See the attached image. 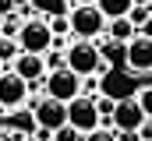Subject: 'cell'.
Instances as JSON below:
<instances>
[{
	"instance_id": "2e32d148",
	"label": "cell",
	"mask_w": 152,
	"mask_h": 141,
	"mask_svg": "<svg viewBox=\"0 0 152 141\" xmlns=\"http://www.w3.org/2000/svg\"><path fill=\"white\" fill-rule=\"evenodd\" d=\"M134 102L142 106V113H145V120H152V85H142V88H138V95H134Z\"/></svg>"
},
{
	"instance_id": "3957f363",
	"label": "cell",
	"mask_w": 152,
	"mask_h": 141,
	"mask_svg": "<svg viewBox=\"0 0 152 141\" xmlns=\"http://www.w3.org/2000/svg\"><path fill=\"white\" fill-rule=\"evenodd\" d=\"M25 109L28 116L36 120V127H46V131H57L60 124H67V106L50 99V95H25Z\"/></svg>"
},
{
	"instance_id": "4fadbf2b",
	"label": "cell",
	"mask_w": 152,
	"mask_h": 141,
	"mask_svg": "<svg viewBox=\"0 0 152 141\" xmlns=\"http://www.w3.org/2000/svg\"><path fill=\"white\" fill-rule=\"evenodd\" d=\"M99 57H103V64H106V67H124V42L106 39V42L99 46Z\"/></svg>"
},
{
	"instance_id": "5b68a950",
	"label": "cell",
	"mask_w": 152,
	"mask_h": 141,
	"mask_svg": "<svg viewBox=\"0 0 152 141\" xmlns=\"http://www.w3.org/2000/svg\"><path fill=\"white\" fill-rule=\"evenodd\" d=\"M42 95L57 99V102H71L75 95H81V78L67 67H57V70H46L42 78Z\"/></svg>"
},
{
	"instance_id": "9c48e42d",
	"label": "cell",
	"mask_w": 152,
	"mask_h": 141,
	"mask_svg": "<svg viewBox=\"0 0 152 141\" xmlns=\"http://www.w3.org/2000/svg\"><path fill=\"white\" fill-rule=\"evenodd\" d=\"M142 124H145V113L134 102V95L131 99H117L113 113H110V131H138Z\"/></svg>"
},
{
	"instance_id": "d4e9b609",
	"label": "cell",
	"mask_w": 152,
	"mask_h": 141,
	"mask_svg": "<svg viewBox=\"0 0 152 141\" xmlns=\"http://www.w3.org/2000/svg\"><path fill=\"white\" fill-rule=\"evenodd\" d=\"M21 141H39V138H36V134H25V138H21Z\"/></svg>"
},
{
	"instance_id": "9a60e30c",
	"label": "cell",
	"mask_w": 152,
	"mask_h": 141,
	"mask_svg": "<svg viewBox=\"0 0 152 141\" xmlns=\"http://www.w3.org/2000/svg\"><path fill=\"white\" fill-rule=\"evenodd\" d=\"M149 14H152V4H149V0H134V4H131V11H127V21L134 25V32H138V25H142Z\"/></svg>"
},
{
	"instance_id": "7a4b0ae2",
	"label": "cell",
	"mask_w": 152,
	"mask_h": 141,
	"mask_svg": "<svg viewBox=\"0 0 152 141\" xmlns=\"http://www.w3.org/2000/svg\"><path fill=\"white\" fill-rule=\"evenodd\" d=\"M67 28L75 39H99L106 32V18L99 14L96 4H71L67 11Z\"/></svg>"
},
{
	"instance_id": "ffe728a7",
	"label": "cell",
	"mask_w": 152,
	"mask_h": 141,
	"mask_svg": "<svg viewBox=\"0 0 152 141\" xmlns=\"http://www.w3.org/2000/svg\"><path fill=\"white\" fill-rule=\"evenodd\" d=\"M113 141H142L138 131H113Z\"/></svg>"
},
{
	"instance_id": "7402d4cb",
	"label": "cell",
	"mask_w": 152,
	"mask_h": 141,
	"mask_svg": "<svg viewBox=\"0 0 152 141\" xmlns=\"http://www.w3.org/2000/svg\"><path fill=\"white\" fill-rule=\"evenodd\" d=\"M138 138H142V141H152V120H145V124L138 127Z\"/></svg>"
},
{
	"instance_id": "52a82bcc",
	"label": "cell",
	"mask_w": 152,
	"mask_h": 141,
	"mask_svg": "<svg viewBox=\"0 0 152 141\" xmlns=\"http://www.w3.org/2000/svg\"><path fill=\"white\" fill-rule=\"evenodd\" d=\"M124 67L134 70V74H149L152 70V39L134 35V39L124 42Z\"/></svg>"
},
{
	"instance_id": "603a6c76",
	"label": "cell",
	"mask_w": 152,
	"mask_h": 141,
	"mask_svg": "<svg viewBox=\"0 0 152 141\" xmlns=\"http://www.w3.org/2000/svg\"><path fill=\"white\" fill-rule=\"evenodd\" d=\"M138 35H145V39H152V14L145 18V21H142V25H138Z\"/></svg>"
},
{
	"instance_id": "8992f818",
	"label": "cell",
	"mask_w": 152,
	"mask_h": 141,
	"mask_svg": "<svg viewBox=\"0 0 152 141\" xmlns=\"http://www.w3.org/2000/svg\"><path fill=\"white\" fill-rule=\"evenodd\" d=\"M67 106V124L75 127L78 134H85V131H92V127H99V113H96V102H92V95H75Z\"/></svg>"
},
{
	"instance_id": "30bf717a",
	"label": "cell",
	"mask_w": 152,
	"mask_h": 141,
	"mask_svg": "<svg viewBox=\"0 0 152 141\" xmlns=\"http://www.w3.org/2000/svg\"><path fill=\"white\" fill-rule=\"evenodd\" d=\"M7 67L14 70L25 85H42V78H46V64H42V53H18Z\"/></svg>"
},
{
	"instance_id": "4316f807",
	"label": "cell",
	"mask_w": 152,
	"mask_h": 141,
	"mask_svg": "<svg viewBox=\"0 0 152 141\" xmlns=\"http://www.w3.org/2000/svg\"><path fill=\"white\" fill-rule=\"evenodd\" d=\"M4 67H7V64H4V60H0V70H4Z\"/></svg>"
},
{
	"instance_id": "e0dca14e",
	"label": "cell",
	"mask_w": 152,
	"mask_h": 141,
	"mask_svg": "<svg viewBox=\"0 0 152 141\" xmlns=\"http://www.w3.org/2000/svg\"><path fill=\"white\" fill-rule=\"evenodd\" d=\"M18 53H21V49H18V42H14V39H7V35H0V60H4V64H11Z\"/></svg>"
},
{
	"instance_id": "484cf974",
	"label": "cell",
	"mask_w": 152,
	"mask_h": 141,
	"mask_svg": "<svg viewBox=\"0 0 152 141\" xmlns=\"http://www.w3.org/2000/svg\"><path fill=\"white\" fill-rule=\"evenodd\" d=\"M71 4H96V0H71Z\"/></svg>"
},
{
	"instance_id": "277c9868",
	"label": "cell",
	"mask_w": 152,
	"mask_h": 141,
	"mask_svg": "<svg viewBox=\"0 0 152 141\" xmlns=\"http://www.w3.org/2000/svg\"><path fill=\"white\" fill-rule=\"evenodd\" d=\"M14 42H18L21 53H46L50 42H53V32H50L46 18H25L18 35H14Z\"/></svg>"
},
{
	"instance_id": "6da1fadb",
	"label": "cell",
	"mask_w": 152,
	"mask_h": 141,
	"mask_svg": "<svg viewBox=\"0 0 152 141\" xmlns=\"http://www.w3.org/2000/svg\"><path fill=\"white\" fill-rule=\"evenodd\" d=\"M64 67L75 70L78 78L103 74V70H106V64H103V57H99L96 39H75V42H67V49H64Z\"/></svg>"
},
{
	"instance_id": "83f0119b",
	"label": "cell",
	"mask_w": 152,
	"mask_h": 141,
	"mask_svg": "<svg viewBox=\"0 0 152 141\" xmlns=\"http://www.w3.org/2000/svg\"><path fill=\"white\" fill-rule=\"evenodd\" d=\"M149 4H152V0H149Z\"/></svg>"
},
{
	"instance_id": "cb8c5ba5",
	"label": "cell",
	"mask_w": 152,
	"mask_h": 141,
	"mask_svg": "<svg viewBox=\"0 0 152 141\" xmlns=\"http://www.w3.org/2000/svg\"><path fill=\"white\" fill-rule=\"evenodd\" d=\"M11 11H18V0H0V18L11 14Z\"/></svg>"
},
{
	"instance_id": "ba28073f",
	"label": "cell",
	"mask_w": 152,
	"mask_h": 141,
	"mask_svg": "<svg viewBox=\"0 0 152 141\" xmlns=\"http://www.w3.org/2000/svg\"><path fill=\"white\" fill-rule=\"evenodd\" d=\"M25 95H28V85L14 74L11 67L0 70V109L7 113V109H21L25 106Z\"/></svg>"
},
{
	"instance_id": "7c38bea8",
	"label": "cell",
	"mask_w": 152,
	"mask_h": 141,
	"mask_svg": "<svg viewBox=\"0 0 152 141\" xmlns=\"http://www.w3.org/2000/svg\"><path fill=\"white\" fill-rule=\"evenodd\" d=\"M131 4H134V0H96V7H99V14H103L106 21H113V18H127Z\"/></svg>"
},
{
	"instance_id": "8fae6325",
	"label": "cell",
	"mask_w": 152,
	"mask_h": 141,
	"mask_svg": "<svg viewBox=\"0 0 152 141\" xmlns=\"http://www.w3.org/2000/svg\"><path fill=\"white\" fill-rule=\"evenodd\" d=\"M134 25L127 21V18H113V21H106V39H113V42H127V39H134Z\"/></svg>"
},
{
	"instance_id": "5bb4252c",
	"label": "cell",
	"mask_w": 152,
	"mask_h": 141,
	"mask_svg": "<svg viewBox=\"0 0 152 141\" xmlns=\"http://www.w3.org/2000/svg\"><path fill=\"white\" fill-rule=\"evenodd\" d=\"M32 11H36V14H46V18L67 14V11H71V0H32Z\"/></svg>"
},
{
	"instance_id": "ac0fdd59",
	"label": "cell",
	"mask_w": 152,
	"mask_h": 141,
	"mask_svg": "<svg viewBox=\"0 0 152 141\" xmlns=\"http://www.w3.org/2000/svg\"><path fill=\"white\" fill-rule=\"evenodd\" d=\"M50 141H81V134H78L71 124H60V127L53 131V138H50Z\"/></svg>"
},
{
	"instance_id": "44dd1931",
	"label": "cell",
	"mask_w": 152,
	"mask_h": 141,
	"mask_svg": "<svg viewBox=\"0 0 152 141\" xmlns=\"http://www.w3.org/2000/svg\"><path fill=\"white\" fill-rule=\"evenodd\" d=\"M25 134L21 131H7V127H0V141H21Z\"/></svg>"
},
{
	"instance_id": "d6986e66",
	"label": "cell",
	"mask_w": 152,
	"mask_h": 141,
	"mask_svg": "<svg viewBox=\"0 0 152 141\" xmlns=\"http://www.w3.org/2000/svg\"><path fill=\"white\" fill-rule=\"evenodd\" d=\"M81 141H113V131L110 127H92V131H85Z\"/></svg>"
}]
</instances>
